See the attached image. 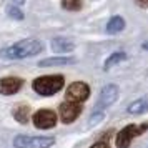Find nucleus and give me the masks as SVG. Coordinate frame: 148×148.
Returning a JSON list of instances; mask_svg holds the SVG:
<instances>
[{
	"instance_id": "obj_1",
	"label": "nucleus",
	"mask_w": 148,
	"mask_h": 148,
	"mask_svg": "<svg viewBox=\"0 0 148 148\" xmlns=\"http://www.w3.org/2000/svg\"><path fill=\"white\" fill-rule=\"evenodd\" d=\"M43 50V43L37 38H27V40H20L12 47L2 50V57L7 60H22L27 57H34V55L40 53Z\"/></svg>"
},
{
	"instance_id": "obj_2",
	"label": "nucleus",
	"mask_w": 148,
	"mask_h": 148,
	"mask_svg": "<svg viewBox=\"0 0 148 148\" xmlns=\"http://www.w3.org/2000/svg\"><path fill=\"white\" fill-rule=\"evenodd\" d=\"M63 77L62 75H45V77H38L35 78L32 87L38 95L42 97H52L57 92H60L63 88Z\"/></svg>"
},
{
	"instance_id": "obj_3",
	"label": "nucleus",
	"mask_w": 148,
	"mask_h": 148,
	"mask_svg": "<svg viewBox=\"0 0 148 148\" xmlns=\"http://www.w3.org/2000/svg\"><path fill=\"white\" fill-rule=\"evenodd\" d=\"M55 143L53 136H28L18 135L14 138V145L18 148H47Z\"/></svg>"
},
{
	"instance_id": "obj_4",
	"label": "nucleus",
	"mask_w": 148,
	"mask_h": 148,
	"mask_svg": "<svg viewBox=\"0 0 148 148\" xmlns=\"http://www.w3.org/2000/svg\"><path fill=\"white\" fill-rule=\"evenodd\" d=\"M118 95H120V90H118L116 85H113V83L105 85V87L101 88L98 101H97V110H98V112H103L105 108L112 107L115 101L118 100Z\"/></svg>"
},
{
	"instance_id": "obj_5",
	"label": "nucleus",
	"mask_w": 148,
	"mask_h": 148,
	"mask_svg": "<svg viewBox=\"0 0 148 148\" xmlns=\"http://www.w3.org/2000/svg\"><path fill=\"white\" fill-rule=\"evenodd\" d=\"M145 130H147V125H141V127H136V125H128V127H125L120 133L116 135V147H120V148L128 147L135 136L141 135Z\"/></svg>"
},
{
	"instance_id": "obj_6",
	"label": "nucleus",
	"mask_w": 148,
	"mask_h": 148,
	"mask_svg": "<svg viewBox=\"0 0 148 148\" xmlns=\"http://www.w3.org/2000/svg\"><path fill=\"white\" fill-rule=\"evenodd\" d=\"M32 121H34V125L37 128L48 130V128H53L57 125V115L52 110H38V112L34 113Z\"/></svg>"
},
{
	"instance_id": "obj_7",
	"label": "nucleus",
	"mask_w": 148,
	"mask_h": 148,
	"mask_svg": "<svg viewBox=\"0 0 148 148\" xmlns=\"http://www.w3.org/2000/svg\"><path fill=\"white\" fill-rule=\"evenodd\" d=\"M90 97V87L83 82H75L72 83L67 90V100H72V101H85Z\"/></svg>"
},
{
	"instance_id": "obj_8",
	"label": "nucleus",
	"mask_w": 148,
	"mask_h": 148,
	"mask_svg": "<svg viewBox=\"0 0 148 148\" xmlns=\"http://www.w3.org/2000/svg\"><path fill=\"white\" fill-rule=\"evenodd\" d=\"M60 118L63 123H72L73 120L78 118V115L82 112V107L77 103V101H72V100H67L63 101L60 105Z\"/></svg>"
},
{
	"instance_id": "obj_9",
	"label": "nucleus",
	"mask_w": 148,
	"mask_h": 148,
	"mask_svg": "<svg viewBox=\"0 0 148 148\" xmlns=\"http://www.w3.org/2000/svg\"><path fill=\"white\" fill-rule=\"evenodd\" d=\"M22 88V80L17 77H5L0 78V93L2 95H14Z\"/></svg>"
},
{
	"instance_id": "obj_10",
	"label": "nucleus",
	"mask_w": 148,
	"mask_h": 148,
	"mask_svg": "<svg viewBox=\"0 0 148 148\" xmlns=\"http://www.w3.org/2000/svg\"><path fill=\"white\" fill-rule=\"evenodd\" d=\"M52 50H53L55 53H68V52H72L75 48V43L72 40H68V38H62V37H57L52 40Z\"/></svg>"
},
{
	"instance_id": "obj_11",
	"label": "nucleus",
	"mask_w": 148,
	"mask_h": 148,
	"mask_svg": "<svg viewBox=\"0 0 148 148\" xmlns=\"http://www.w3.org/2000/svg\"><path fill=\"white\" fill-rule=\"evenodd\" d=\"M123 28H125V20L121 18L120 15H113V17L108 20V23H107V32L110 35L120 34Z\"/></svg>"
},
{
	"instance_id": "obj_12",
	"label": "nucleus",
	"mask_w": 148,
	"mask_h": 148,
	"mask_svg": "<svg viewBox=\"0 0 148 148\" xmlns=\"http://www.w3.org/2000/svg\"><path fill=\"white\" fill-rule=\"evenodd\" d=\"M75 63V58H67V57H53V58H45L38 62V67H60V65H68Z\"/></svg>"
},
{
	"instance_id": "obj_13",
	"label": "nucleus",
	"mask_w": 148,
	"mask_h": 148,
	"mask_svg": "<svg viewBox=\"0 0 148 148\" xmlns=\"http://www.w3.org/2000/svg\"><path fill=\"white\" fill-rule=\"evenodd\" d=\"M12 115H14V118L18 121V123L25 125V123H28V120H30V107H27V105H18V107L14 108Z\"/></svg>"
},
{
	"instance_id": "obj_14",
	"label": "nucleus",
	"mask_w": 148,
	"mask_h": 148,
	"mask_svg": "<svg viewBox=\"0 0 148 148\" xmlns=\"http://www.w3.org/2000/svg\"><path fill=\"white\" fill-rule=\"evenodd\" d=\"M147 108H148L147 100H145V98H140V100H135L133 103H130V105H128V113L141 115V113H145V112H147Z\"/></svg>"
},
{
	"instance_id": "obj_15",
	"label": "nucleus",
	"mask_w": 148,
	"mask_h": 148,
	"mask_svg": "<svg viewBox=\"0 0 148 148\" xmlns=\"http://www.w3.org/2000/svg\"><path fill=\"white\" fill-rule=\"evenodd\" d=\"M125 58H127V55L123 53V52H115V53H112V55L107 58V60H105V65H103V68H105V70H108V68H112L113 65L120 63V62L125 60Z\"/></svg>"
},
{
	"instance_id": "obj_16",
	"label": "nucleus",
	"mask_w": 148,
	"mask_h": 148,
	"mask_svg": "<svg viewBox=\"0 0 148 148\" xmlns=\"http://www.w3.org/2000/svg\"><path fill=\"white\" fill-rule=\"evenodd\" d=\"M62 7L65 10H80L82 8V0H62Z\"/></svg>"
},
{
	"instance_id": "obj_17",
	"label": "nucleus",
	"mask_w": 148,
	"mask_h": 148,
	"mask_svg": "<svg viewBox=\"0 0 148 148\" xmlns=\"http://www.w3.org/2000/svg\"><path fill=\"white\" fill-rule=\"evenodd\" d=\"M7 14L10 15L12 18H15V20H23V12H22L20 8H17L15 5L7 7Z\"/></svg>"
},
{
	"instance_id": "obj_18",
	"label": "nucleus",
	"mask_w": 148,
	"mask_h": 148,
	"mask_svg": "<svg viewBox=\"0 0 148 148\" xmlns=\"http://www.w3.org/2000/svg\"><path fill=\"white\" fill-rule=\"evenodd\" d=\"M101 118H103V112H98V110H97V112L90 116V123H92V125H93V123H98Z\"/></svg>"
},
{
	"instance_id": "obj_19",
	"label": "nucleus",
	"mask_w": 148,
	"mask_h": 148,
	"mask_svg": "<svg viewBox=\"0 0 148 148\" xmlns=\"http://www.w3.org/2000/svg\"><path fill=\"white\" fill-rule=\"evenodd\" d=\"M136 3H138L140 7H143V8H145V7L148 5V0H136Z\"/></svg>"
},
{
	"instance_id": "obj_20",
	"label": "nucleus",
	"mask_w": 148,
	"mask_h": 148,
	"mask_svg": "<svg viewBox=\"0 0 148 148\" xmlns=\"http://www.w3.org/2000/svg\"><path fill=\"white\" fill-rule=\"evenodd\" d=\"M12 2H15L17 5H22V3H25V0H12Z\"/></svg>"
}]
</instances>
